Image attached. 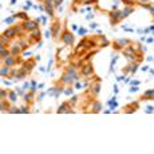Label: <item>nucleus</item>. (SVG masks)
I'll list each match as a JSON object with an SVG mask.
<instances>
[{"instance_id": "obj_1", "label": "nucleus", "mask_w": 154, "mask_h": 154, "mask_svg": "<svg viewBox=\"0 0 154 154\" xmlns=\"http://www.w3.org/2000/svg\"><path fill=\"white\" fill-rule=\"evenodd\" d=\"M110 19H111V24H117L121 19H123V14L122 11H111L110 12Z\"/></svg>"}, {"instance_id": "obj_2", "label": "nucleus", "mask_w": 154, "mask_h": 154, "mask_svg": "<svg viewBox=\"0 0 154 154\" xmlns=\"http://www.w3.org/2000/svg\"><path fill=\"white\" fill-rule=\"evenodd\" d=\"M23 28L24 30H27V31H35V30H38V21L36 20H24L23 23Z\"/></svg>"}, {"instance_id": "obj_3", "label": "nucleus", "mask_w": 154, "mask_h": 154, "mask_svg": "<svg viewBox=\"0 0 154 154\" xmlns=\"http://www.w3.org/2000/svg\"><path fill=\"white\" fill-rule=\"evenodd\" d=\"M92 72H94V70H92V66L91 64H85L83 66V69H82V75L83 76H91L92 75Z\"/></svg>"}, {"instance_id": "obj_4", "label": "nucleus", "mask_w": 154, "mask_h": 154, "mask_svg": "<svg viewBox=\"0 0 154 154\" xmlns=\"http://www.w3.org/2000/svg\"><path fill=\"white\" fill-rule=\"evenodd\" d=\"M63 43L64 44H72L74 43V35L71 32H64L63 34Z\"/></svg>"}, {"instance_id": "obj_5", "label": "nucleus", "mask_w": 154, "mask_h": 154, "mask_svg": "<svg viewBox=\"0 0 154 154\" xmlns=\"http://www.w3.org/2000/svg\"><path fill=\"white\" fill-rule=\"evenodd\" d=\"M130 44V40L129 39H118L115 42V48H119V47H125V46H129Z\"/></svg>"}, {"instance_id": "obj_6", "label": "nucleus", "mask_w": 154, "mask_h": 154, "mask_svg": "<svg viewBox=\"0 0 154 154\" xmlns=\"http://www.w3.org/2000/svg\"><path fill=\"white\" fill-rule=\"evenodd\" d=\"M51 31H52V36H54V38H58L59 31H60V24H59V23H55Z\"/></svg>"}, {"instance_id": "obj_7", "label": "nucleus", "mask_w": 154, "mask_h": 154, "mask_svg": "<svg viewBox=\"0 0 154 154\" xmlns=\"http://www.w3.org/2000/svg\"><path fill=\"white\" fill-rule=\"evenodd\" d=\"M72 80H74V76H72L71 74H69V72L62 76V82H64V83H71Z\"/></svg>"}, {"instance_id": "obj_8", "label": "nucleus", "mask_w": 154, "mask_h": 154, "mask_svg": "<svg viewBox=\"0 0 154 154\" xmlns=\"http://www.w3.org/2000/svg\"><path fill=\"white\" fill-rule=\"evenodd\" d=\"M4 64L8 66V67L14 66V64H15V58H14V55H12V56H7V58L4 59Z\"/></svg>"}, {"instance_id": "obj_9", "label": "nucleus", "mask_w": 154, "mask_h": 154, "mask_svg": "<svg viewBox=\"0 0 154 154\" xmlns=\"http://www.w3.org/2000/svg\"><path fill=\"white\" fill-rule=\"evenodd\" d=\"M4 35L8 36V38H14L15 35H16V28H8V30L4 31Z\"/></svg>"}, {"instance_id": "obj_10", "label": "nucleus", "mask_w": 154, "mask_h": 154, "mask_svg": "<svg viewBox=\"0 0 154 154\" xmlns=\"http://www.w3.org/2000/svg\"><path fill=\"white\" fill-rule=\"evenodd\" d=\"M133 11H134V10L130 7V5H127V7H125V8H123V10H122L123 17H126V16H129V15H130V14H133Z\"/></svg>"}, {"instance_id": "obj_11", "label": "nucleus", "mask_w": 154, "mask_h": 154, "mask_svg": "<svg viewBox=\"0 0 154 154\" xmlns=\"http://www.w3.org/2000/svg\"><path fill=\"white\" fill-rule=\"evenodd\" d=\"M143 99H154V89L153 90H147L143 95Z\"/></svg>"}, {"instance_id": "obj_12", "label": "nucleus", "mask_w": 154, "mask_h": 154, "mask_svg": "<svg viewBox=\"0 0 154 154\" xmlns=\"http://www.w3.org/2000/svg\"><path fill=\"white\" fill-rule=\"evenodd\" d=\"M0 56L3 59H5L7 56H10V52L7 51V50H4V47H3V44L0 46Z\"/></svg>"}, {"instance_id": "obj_13", "label": "nucleus", "mask_w": 154, "mask_h": 154, "mask_svg": "<svg viewBox=\"0 0 154 154\" xmlns=\"http://www.w3.org/2000/svg\"><path fill=\"white\" fill-rule=\"evenodd\" d=\"M19 52H20V46H14V47H12V50H11V54L14 55V56L19 55Z\"/></svg>"}, {"instance_id": "obj_14", "label": "nucleus", "mask_w": 154, "mask_h": 154, "mask_svg": "<svg viewBox=\"0 0 154 154\" xmlns=\"http://www.w3.org/2000/svg\"><path fill=\"white\" fill-rule=\"evenodd\" d=\"M32 67H34V62H26V64H24L23 70H24V71H30Z\"/></svg>"}, {"instance_id": "obj_15", "label": "nucleus", "mask_w": 154, "mask_h": 154, "mask_svg": "<svg viewBox=\"0 0 154 154\" xmlns=\"http://www.w3.org/2000/svg\"><path fill=\"white\" fill-rule=\"evenodd\" d=\"M62 91H63L62 87H54V98H58V96L60 95Z\"/></svg>"}, {"instance_id": "obj_16", "label": "nucleus", "mask_w": 154, "mask_h": 154, "mask_svg": "<svg viewBox=\"0 0 154 154\" xmlns=\"http://www.w3.org/2000/svg\"><path fill=\"white\" fill-rule=\"evenodd\" d=\"M46 12H47L50 16L54 15V11H52V5H51V4H46Z\"/></svg>"}, {"instance_id": "obj_17", "label": "nucleus", "mask_w": 154, "mask_h": 154, "mask_svg": "<svg viewBox=\"0 0 154 154\" xmlns=\"http://www.w3.org/2000/svg\"><path fill=\"white\" fill-rule=\"evenodd\" d=\"M67 72H69V74H71L72 76L78 75V74H76V70H75V67H74V66H70L69 69H67Z\"/></svg>"}, {"instance_id": "obj_18", "label": "nucleus", "mask_w": 154, "mask_h": 154, "mask_svg": "<svg viewBox=\"0 0 154 154\" xmlns=\"http://www.w3.org/2000/svg\"><path fill=\"white\" fill-rule=\"evenodd\" d=\"M67 106H69V103H63V105L58 109V113H67V109H66Z\"/></svg>"}, {"instance_id": "obj_19", "label": "nucleus", "mask_w": 154, "mask_h": 154, "mask_svg": "<svg viewBox=\"0 0 154 154\" xmlns=\"http://www.w3.org/2000/svg\"><path fill=\"white\" fill-rule=\"evenodd\" d=\"M8 96H10V101H11V102H16V101H17L16 92H10V94H8Z\"/></svg>"}, {"instance_id": "obj_20", "label": "nucleus", "mask_w": 154, "mask_h": 154, "mask_svg": "<svg viewBox=\"0 0 154 154\" xmlns=\"http://www.w3.org/2000/svg\"><path fill=\"white\" fill-rule=\"evenodd\" d=\"M101 110H102V105H101L99 102L94 103V111H95V113H98V111H101Z\"/></svg>"}, {"instance_id": "obj_21", "label": "nucleus", "mask_w": 154, "mask_h": 154, "mask_svg": "<svg viewBox=\"0 0 154 154\" xmlns=\"http://www.w3.org/2000/svg\"><path fill=\"white\" fill-rule=\"evenodd\" d=\"M15 19H16V16H11V17H7V19H4V23H7V24H11V23H14Z\"/></svg>"}, {"instance_id": "obj_22", "label": "nucleus", "mask_w": 154, "mask_h": 154, "mask_svg": "<svg viewBox=\"0 0 154 154\" xmlns=\"http://www.w3.org/2000/svg\"><path fill=\"white\" fill-rule=\"evenodd\" d=\"M0 74H1V76H5L8 74V66H5V67H1V70H0Z\"/></svg>"}, {"instance_id": "obj_23", "label": "nucleus", "mask_w": 154, "mask_h": 154, "mask_svg": "<svg viewBox=\"0 0 154 154\" xmlns=\"http://www.w3.org/2000/svg\"><path fill=\"white\" fill-rule=\"evenodd\" d=\"M99 90H101V85H94V87H92V91H94V94L95 95H98V92H99Z\"/></svg>"}, {"instance_id": "obj_24", "label": "nucleus", "mask_w": 154, "mask_h": 154, "mask_svg": "<svg viewBox=\"0 0 154 154\" xmlns=\"http://www.w3.org/2000/svg\"><path fill=\"white\" fill-rule=\"evenodd\" d=\"M32 38H36V39H39V38H40V31H39V30L32 31Z\"/></svg>"}, {"instance_id": "obj_25", "label": "nucleus", "mask_w": 154, "mask_h": 154, "mask_svg": "<svg viewBox=\"0 0 154 154\" xmlns=\"http://www.w3.org/2000/svg\"><path fill=\"white\" fill-rule=\"evenodd\" d=\"M145 113H146V114H151V113H154V107H153V106H147L146 109H145Z\"/></svg>"}, {"instance_id": "obj_26", "label": "nucleus", "mask_w": 154, "mask_h": 154, "mask_svg": "<svg viewBox=\"0 0 154 154\" xmlns=\"http://www.w3.org/2000/svg\"><path fill=\"white\" fill-rule=\"evenodd\" d=\"M7 95H8L7 91H4V90H1V91H0V98H1V99H5V98H7Z\"/></svg>"}, {"instance_id": "obj_27", "label": "nucleus", "mask_w": 154, "mask_h": 154, "mask_svg": "<svg viewBox=\"0 0 154 154\" xmlns=\"http://www.w3.org/2000/svg\"><path fill=\"white\" fill-rule=\"evenodd\" d=\"M23 98H24V101H27V102H28V101L32 99V94H24Z\"/></svg>"}, {"instance_id": "obj_28", "label": "nucleus", "mask_w": 154, "mask_h": 154, "mask_svg": "<svg viewBox=\"0 0 154 154\" xmlns=\"http://www.w3.org/2000/svg\"><path fill=\"white\" fill-rule=\"evenodd\" d=\"M138 70V64H133V66H130V71H131V74H134V72Z\"/></svg>"}, {"instance_id": "obj_29", "label": "nucleus", "mask_w": 154, "mask_h": 154, "mask_svg": "<svg viewBox=\"0 0 154 154\" xmlns=\"http://www.w3.org/2000/svg\"><path fill=\"white\" fill-rule=\"evenodd\" d=\"M30 89H31V91H32V92L36 90V82H35V80H32V82H31V87H30Z\"/></svg>"}, {"instance_id": "obj_30", "label": "nucleus", "mask_w": 154, "mask_h": 154, "mask_svg": "<svg viewBox=\"0 0 154 154\" xmlns=\"http://www.w3.org/2000/svg\"><path fill=\"white\" fill-rule=\"evenodd\" d=\"M86 32H87V31H86L85 28H79V30H78V35H80V36L86 35Z\"/></svg>"}, {"instance_id": "obj_31", "label": "nucleus", "mask_w": 154, "mask_h": 154, "mask_svg": "<svg viewBox=\"0 0 154 154\" xmlns=\"http://www.w3.org/2000/svg\"><path fill=\"white\" fill-rule=\"evenodd\" d=\"M16 17H20V19H27V14H24V12H21V14H17L15 15Z\"/></svg>"}, {"instance_id": "obj_32", "label": "nucleus", "mask_w": 154, "mask_h": 154, "mask_svg": "<svg viewBox=\"0 0 154 154\" xmlns=\"http://www.w3.org/2000/svg\"><path fill=\"white\" fill-rule=\"evenodd\" d=\"M62 3H63V0H55V1H54V7H60Z\"/></svg>"}, {"instance_id": "obj_33", "label": "nucleus", "mask_w": 154, "mask_h": 154, "mask_svg": "<svg viewBox=\"0 0 154 154\" xmlns=\"http://www.w3.org/2000/svg\"><path fill=\"white\" fill-rule=\"evenodd\" d=\"M64 94H66V95H71V94H72V89H71V87L66 89V90H64Z\"/></svg>"}, {"instance_id": "obj_34", "label": "nucleus", "mask_w": 154, "mask_h": 154, "mask_svg": "<svg viewBox=\"0 0 154 154\" xmlns=\"http://www.w3.org/2000/svg\"><path fill=\"white\" fill-rule=\"evenodd\" d=\"M51 32H52L51 30H47V31H46V32H44V36L48 39V38H50V36H51Z\"/></svg>"}, {"instance_id": "obj_35", "label": "nucleus", "mask_w": 154, "mask_h": 154, "mask_svg": "<svg viewBox=\"0 0 154 154\" xmlns=\"http://www.w3.org/2000/svg\"><path fill=\"white\" fill-rule=\"evenodd\" d=\"M8 111H10V113H21L20 109H10Z\"/></svg>"}, {"instance_id": "obj_36", "label": "nucleus", "mask_w": 154, "mask_h": 154, "mask_svg": "<svg viewBox=\"0 0 154 154\" xmlns=\"http://www.w3.org/2000/svg\"><path fill=\"white\" fill-rule=\"evenodd\" d=\"M83 87H85V86H82V83H76V85H75V89L76 90H80V89H83Z\"/></svg>"}, {"instance_id": "obj_37", "label": "nucleus", "mask_w": 154, "mask_h": 154, "mask_svg": "<svg viewBox=\"0 0 154 154\" xmlns=\"http://www.w3.org/2000/svg\"><path fill=\"white\" fill-rule=\"evenodd\" d=\"M130 92H137L138 91V87L137 86H134V87H130V90H129Z\"/></svg>"}, {"instance_id": "obj_38", "label": "nucleus", "mask_w": 154, "mask_h": 154, "mask_svg": "<svg viewBox=\"0 0 154 154\" xmlns=\"http://www.w3.org/2000/svg\"><path fill=\"white\" fill-rule=\"evenodd\" d=\"M30 87H31V85H30V83H27V82L23 85V90H27V89H30Z\"/></svg>"}, {"instance_id": "obj_39", "label": "nucleus", "mask_w": 154, "mask_h": 154, "mask_svg": "<svg viewBox=\"0 0 154 154\" xmlns=\"http://www.w3.org/2000/svg\"><path fill=\"white\" fill-rule=\"evenodd\" d=\"M130 83H131V86H138L141 82H139V80H131Z\"/></svg>"}, {"instance_id": "obj_40", "label": "nucleus", "mask_w": 154, "mask_h": 154, "mask_svg": "<svg viewBox=\"0 0 154 154\" xmlns=\"http://www.w3.org/2000/svg\"><path fill=\"white\" fill-rule=\"evenodd\" d=\"M20 111H21V113H28V109H27L26 106H23V107L20 109Z\"/></svg>"}, {"instance_id": "obj_41", "label": "nucleus", "mask_w": 154, "mask_h": 154, "mask_svg": "<svg viewBox=\"0 0 154 154\" xmlns=\"http://www.w3.org/2000/svg\"><path fill=\"white\" fill-rule=\"evenodd\" d=\"M76 99H78V96H72L71 101H70V103H75V102H76Z\"/></svg>"}, {"instance_id": "obj_42", "label": "nucleus", "mask_w": 154, "mask_h": 154, "mask_svg": "<svg viewBox=\"0 0 154 154\" xmlns=\"http://www.w3.org/2000/svg\"><path fill=\"white\" fill-rule=\"evenodd\" d=\"M19 46H20V47H27V43H26L24 40H21V42H20V44H19Z\"/></svg>"}, {"instance_id": "obj_43", "label": "nucleus", "mask_w": 154, "mask_h": 154, "mask_svg": "<svg viewBox=\"0 0 154 154\" xmlns=\"http://www.w3.org/2000/svg\"><path fill=\"white\" fill-rule=\"evenodd\" d=\"M83 3H86V4H90V3H94L95 0H82Z\"/></svg>"}, {"instance_id": "obj_44", "label": "nucleus", "mask_w": 154, "mask_h": 154, "mask_svg": "<svg viewBox=\"0 0 154 154\" xmlns=\"http://www.w3.org/2000/svg\"><path fill=\"white\" fill-rule=\"evenodd\" d=\"M40 20H42V23H43V24H46V21H47V19H46L44 16H40Z\"/></svg>"}, {"instance_id": "obj_45", "label": "nucleus", "mask_w": 154, "mask_h": 154, "mask_svg": "<svg viewBox=\"0 0 154 154\" xmlns=\"http://www.w3.org/2000/svg\"><path fill=\"white\" fill-rule=\"evenodd\" d=\"M117 80H119V82H121V80H125V76H117Z\"/></svg>"}, {"instance_id": "obj_46", "label": "nucleus", "mask_w": 154, "mask_h": 154, "mask_svg": "<svg viewBox=\"0 0 154 154\" xmlns=\"http://www.w3.org/2000/svg\"><path fill=\"white\" fill-rule=\"evenodd\" d=\"M16 91H17V94H20V95H24V94H23V90H21V89H16Z\"/></svg>"}, {"instance_id": "obj_47", "label": "nucleus", "mask_w": 154, "mask_h": 154, "mask_svg": "<svg viewBox=\"0 0 154 154\" xmlns=\"http://www.w3.org/2000/svg\"><path fill=\"white\" fill-rule=\"evenodd\" d=\"M44 96H46L44 94H40V95H39V98H38V99H39V101H43V98H44Z\"/></svg>"}, {"instance_id": "obj_48", "label": "nucleus", "mask_w": 154, "mask_h": 154, "mask_svg": "<svg viewBox=\"0 0 154 154\" xmlns=\"http://www.w3.org/2000/svg\"><path fill=\"white\" fill-rule=\"evenodd\" d=\"M86 17H87V19H89V20H90V19H92V17H94V15H92V14H89V15H87V16H86Z\"/></svg>"}, {"instance_id": "obj_49", "label": "nucleus", "mask_w": 154, "mask_h": 154, "mask_svg": "<svg viewBox=\"0 0 154 154\" xmlns=\"http://www.w3.org/2000/svg\"><path fill=\"white\" fill-rule=\"evenodd\" d=\"M147 70H149V66H143L142 67V71H147Z\"/></svg>"}, {"instance_id": "obj_50", "label": "nucleus", "mask_w": 154, "mask_h": 154, "mask_svg": "<svg viewBox=\"0 0 154 154\" xmlns=\"http://www.w3.org/2000/svg\"><path fill=\"white\" fill-rule=\"evenodd\" d=\"M71 28H72L74 31H78V27H76L75 24H72V26H71Z\"/></svg>"}, {"instance_id": "obj_51", "label": "nucleus", "mask_w": 154, "mask_h": 154, "mask_svg": "<svg viewBox=\"0 0 154 154\" xmlns=\"http://www.w3.org/2000/svg\"><path fill=\"white\" fill-rule=\"evenodd\" d=\"M30 55H31V52H23V56H24V58H26V56H30Z\"/></svg>"}, {"instance_id": "obj_52", "label": "nucleus", "mask_w": 154, "mask_h": 154, "mask_svg": "<svg viewBox=\"0 0 154 154\" xmlns=\"http://www.w3.org/2000/svg\"><path fill=\"white\" fill-rule=\"evenodd\" d=\"M38 87H39V89H40V90H42V89H44V83H40V85H39Z\"/></svg>"}, {"instance_id": "obj_53", "label": "nucleus", "mask_w": 154, "mask_h": 154, "mask_svg": "<svg viewBox=\"0 0 154 154\" xmlns=\"http://www.w3.org/2000/svg\"><path fill=\"white\" fill-rule=\"evenodd\" d=\"M150 32V28H146V30H143V34H149Z\"/></svg>"}, {"instance_id": "obj_54", "label": "nucleus", "mask_w": 154, "mask_h": 154, "mask_svg": "<svg viewBox=\"0 0 154 154\" xmlns=\"http://www.w3.org/2000/svg\"><path fill=\"white\" fill-rule=\"evenodd\" d=\"M52 1H54V0H46V4H51L52 5Z\"/></svg>"}, {"instance_id": "obj_55", "label": "nucleus", "mask_w": 154, "mask_h": 154, "mask_svg": "<svg viewBox=\"0 0 154 154\" xmlns=\"http://www.w3.org/2000/svg\"><path fill=\"white\" fill-rule=\"evenodd\" d=\"M149 10H150L151 15H153V16H154V7H150V8H149Z\"/></svg>"}, {"instance_id": "obj_56", "label": "nucleus", "mask_w": 154, "mask_h": 154, "mask_svg": "<svg viewBox=\"0 0 154 154\" xmlns=\"http://www.w3.org/2000/svg\"><path fill=\"white\" fill-rule=\"evenodd\" d=\"M24 11H28V10H30V5H26V4H24Z\"/></svg>"}, {"instance_id": "obj_57", "label": "nucleus", "mask_w": 154, "mask_h": 154, "mask_svg": "<svg viewBox=\"0 0 154 154\" xmlns=\"http://www.w3.org/2000/svg\"><path fill=\"white\" fill-rule=\"evenodd\" d=\"M114 92H115V94H117V92H118V86H114Z\"/></svg>"}, {"instance_id": "obj_58", "label": "nucleus", "mask_w": 154, "mask_h": 154, "mask_svg": "<svg viewBox=\"0 0 154 154\" xmlns=\"http://www.w3.org/2000/svg\"><path fill=\"white\" fill-rule=\"evenodd\" d=\"M153 60V56H147V62H151Z\"/></svg>"}, {"instance_id": "obj_59", "label": "nucleus", "mask_w": 154, "mask_h": 154, "mask_svg": "<svg viewBox=\"0 0 154 154\" xmlns=\"http://www.w3.org/2000/svg\"><path fill=\"white\" fill-rule=\"evenodd\" d=\"M146 42H147V43H153V39H151V38H149Z\"/></svg>"}, {"instance_id": "obj_60", "label": "nucleus", "mask_w": 154, "mask_h": 154, "mask_svg": "<svg viewBox=\"0 0 154 154\" xmlns=\"http://www.w3.org/2000/svg\"><path fill=\"white\" fill-rule=\"evenodd\" d=\"M14 4H16V0H11V5H14Z\"/></svg>"}, {"instance_id": "obj_61", "label": "nucleus", "mask_w": 154, "mask_h": 154, "mask_svg": "<svg viewBox=\"0 0 154 154\" xmlns=\"http://www.w3.org/2000/svg\"><path fill=\"white\" fill-rule=\"evenodd\" d=\"M39 70H40L42 72H46V69H44V67H40V69H39Z\"/></svg>"}, {"instance_id": "obj_62", "label": "nucleus", "mask_w": 154, "mask_h": 154, "mask_svg": "<svg viewBox=\"0 0 154 154\" xmlns=\"http://www.w3.org/2000/svg\"><path fill=\"white\" fill-rule=\"evenodd\" d=\"M150 74H151V75L154 76V70H150Z\"/></svg>"}, {"instance_id": "obj_63", "label": "nucleus", "mask_w": 154, "mask_h": 154, "mask_svg": "<svg viewBox=\"0 0 154 154\" xmlns=\"http://www.w3.org/2000/svg\"><path fill=\"white\" fill-rule=\"evenodd\" d=\"M145 1H149V0H142V3H145Z\"/></svg>"}]
</instances>
